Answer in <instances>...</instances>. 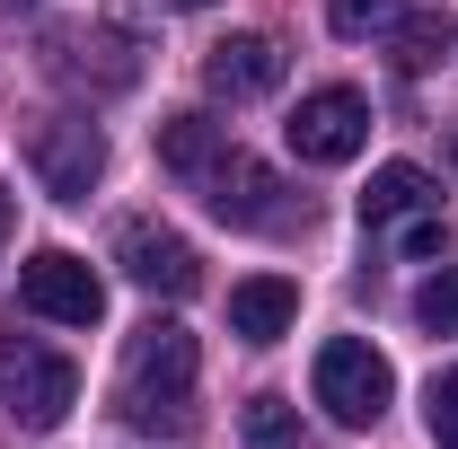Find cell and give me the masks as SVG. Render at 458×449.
Returning a JSON list of instances; mask_svg holds the SVG:
<instances>
[{"label": "cell", "mask_w": 458, "mask_h": 449, "mask_svg": "<svg viewBox=\"0 0 458 449\" xmlns=\"http://www.w3.org/2000/svg\"><path fill=\"white\" fill-rule=\"evenodd\" d=\"M168 9H212V0H168Z\"/></svg>", "instance_id": "obj_20"}, {"label": "cell", "mask_w": 458, "mask_h": 449, "mask_svg": "<svg viewBox=\"0 0 458 449\" xmlns=\"http://www.w3.org/2000/svg\"><path fill=\"white\" fill-rule=\"evenodd\" d=\"M0 388H9V414H18L27 432H54L62 414L80 405V370L62 361L54 343L9 335V343H0Z\"/></svg>", "instance_id": "obj_6"}, {"label": "cell", "mask_w": 458, "mask_h": 449, "mask_svg": "<svg viewBox=\"0 0 458 449\" xmlns=\"http://www.w3.org/2000/svg\"><path fill=\"white\" fill-rule=\"evenodd\" d=\"M247 449H309L300 405H291V396H256V405H247Z\"/></svg>", "instance_id": "obj_15"}, {"label": "cell", "mask_w": 458, "mask_h": 449, "mask_svg": "<svg viewBox=\"0 0 458 449\" xmlns=\"http://www.w3.org/2000/svg\"><path fill=\"white\" fill-rule=\"evenodd\" d=\"M291 318H300V282H283V274H256L229 291V335L238 343H283Z\"/></svg>", "instance_id": "obj_12"}, {"label": "cell", "mask_w": 458, "mask_h": 449, "mask_svg": "<svg viewBox=\"0 0 458 449\" xmlns=\"http://www.w3.org/2000/svg\"><path fill=\"white\" fill-rule=\"evenodd\" d=\"M309 396L335 414L344 432H370L379 414H388V396H397V370L370 352L361 335H335V343H318V370H309Z\"/></svg>", "instance_id": "obj_3"}, {"label": "cell", "mask_w": 458, "mask_h": 449, "mask_svg": "<svg viewBox=\"0 0 458 449\" xmlns=\"http://www.w3.org/2000/svg\"><path fill=\"white\" fill-rule=\"evenodd\" d=\"M423 423H432V449H458V370H441V379H432Z\"/></svg>", "instance_id": "obj_18"}, {"label": "cell", "mask_w": 458, "mask_h": 449, "mask_svg": "<svg viewBox=\"0 0 458 449\" xmlns=\"http://www.w3.org/2000/svg\"><path fill=\"white\" fill-rule=\"evenodd\" d=\"M450 45H458V18H450V9H405V18H397V71H405V80L441 71Z\"/></svg>", "instance_id": "obj_14"}, {"label": "cell", "mask_w": 458, "mask_h": 449, "mask_svg": "<svg viewBox=\"0 0 458 449\" xmlns=\"http://www.w3.org/2000/svg\"><path fill=\"white\" fill-rule=\"evenodd\" d=\"M27 168L54 203H89V185L106 176V132L89 114H36L27 123Z\"/></svg>", "instance_id": "obj_4"}, {"label": "cell", "mask_w": 458, "mask_h": 449, "mask_svg": "<svg viewBox=\"0 0 458 449\" xmlns=\"http://www.w3.org/2000/svg\"><path fill=\"white\" fill-rule=\"evenodd\" d=\"M18 300H27L36 318H54V326H98V318H106V282L89 274L71 247H45V256H27V274H18Z\"/></svg>", "instance_id": "obj_8"}, {"label": "cell", "mask_w": 458, "mask_h": 449, "mask_svg": "<svg viewBox=\"0 0 458 449\" xmlns=\"http://www.w3.org/2000/svg\"><path fill=\"white\" fill-rule=\"evenodd\" d=\"M291 159H309V168H344V159H361V141H370V106L352 97V89H309L283 123Z\"/></svg>", "instance_id": "obj_7"}, {"label": "cell", "mask_w": 458, "mask_h": 449, "mask_svg": "<svg viewBox=\"0 0 458 449\" xmlns=\"http://www.w3.org/2000/svg\"><path fill=\"white\" fill-rule=\"evenodd\" d=\"M221 150H229V132L212 123V114H168V123H159V168L185 176V185H203Z\"/></svg>", "instance_id": "obj_13"}, {"label": "cell", "mask_w": 458, "mask_h": 449, "mask_svg": "<svg viewBox=\"0 0 458 449\" xmlns=\"http://www.w3.org/2000/svg\"><path fill=\"white\" fill-rule=\"evenodd\" d=\"M414 326L423 335H458V265H441V274L414 291Z\"/></svg>", "instance_id": "obj_16"}, {"label": "cell", "mask_w": 458, "mask_h": 449, "mask_svg": "<svg viewBox=\"0 0 458 449\" xmlns=\"http://www.w3.org/2000/svg\"><path fill=\"white\" fill-rule=\"evenodd\" d=\"M361 229L370 238H388L397 256H441V194H432V176L414 168V159H388V168H370L361 185Z\"/></svg>", "instance_id": "obj_2"}, {"label": "cell", "mask_w": 458, "mask_h": 449, "mask_svg": "<svg viewBox=\"0 0 458 449\" xmlns=\"http://www.w3.org/2000/svg\"><path fill=\"white\" fill-rule=\"evenodd\" d=\"M203 89L229 97V106L274 97V89H283V45H274V36H221V45L203 54Z\"/></svg>", "instance_id": "obj_11"}, {"label": "cell", "mask_w": 458, "mask_h": 449, "mask_svg": "<svg viewBox=\"0 0 458 449\" xmlns=\"http://www.w3.org/2000/svg\"><path fill=\"white\" fill-rule=\"evenodd\" d=\"M194 194H203L229 229H291V221H309V203H291V185L265 168V159H247V150H221Z\"/></svg>", "instance_id": "obj_5"}, {"label": "cell", "mask_w": 458, "mask_h": 449, "mask_svg": "<svg viewBox=\"0 0 458 449\" xmlns=\"http://www.w3.org/2000/svg\"><path fill=\"white\" fill-rule=\"evenodd\" d=\"M114 256H123V274L141 282L150 300H185V291L203 282V256H194V247H185L176 229H159V221H123Z\"/></svg>", "instance_id": "obj_10"}, {"label": "cell", "mask_w": 458, "mask_h": 449, "mask_svg": "<svg viewBox=\"0 0 458 449\" xmlns=\"http://www.w3.org/2000/svg\"><path fill=\"white\" fill-rule=\"evenodd\" d=\"M397 18H405V0H327V27L352 36V45H361V36H379V27H397Z\"/></svg>", "instance_id": "obj_17"}, {"label": "cell", "mask_w": 458, "mask_h": 449, "mask_svg": "<svg viewBox=\"0 0 458 449\" xmlns=\"http://www.w3.org/2000/svg\"><path fill=\"white\" fill-rule=\"evenodd\" d=\"M194 335L176 326V318H150L141 335L123 343V388H114V414L123 423H141V432H185L194 423Z\"/></svg>", "instance_id": "obj_1"}, {"label": "cell", "mask_w": 458, "mask_h": 449, "mask_svg": "<svg viewBox=\"0 0 458 449\" xmlns=\"http://www.w3.org/2000/svg\"><path fill=\"white\" fill-rule=\"evenodd\" d=\"M9 229H18V203H9V185H0V247H9Z\"/></svg>", "instance_id": "obj_19"}, {"label": "cell", "mask_w": 458, "mask_h": 449, "mask_svg": "<svg viewBox=\"0 0 458 449\" xmlns=\"http://www.w3.org/2000/svg\"><path fill=\"white\" fill-rule=\"evenodd\" d=\"M54 71H62V80H80V89H98V97H114V89L141 80V45H132V27L98 18V27L54 36Z\"/></svg>", "instance_id": "obj_9"}]
</instances>
